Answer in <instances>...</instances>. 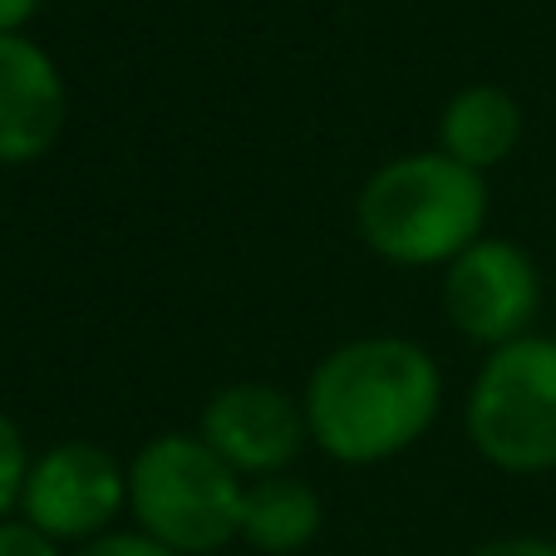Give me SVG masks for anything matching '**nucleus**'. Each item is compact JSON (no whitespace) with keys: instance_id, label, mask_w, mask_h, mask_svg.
I'll return each mask as SVG.
<instances>
[{"instance_id":"f257e3e1","label":"nucleus","mask_w":556,"mask_h":556,"mask_svg":"<svg viewBox=\"0 0 556 556\" xmlns=\"http://www.w3.org/2000/svg\"><path fill=\"white\" fill-rule=\"evenodd\" d=\"M443 400L439 365L424 345L369 336L330 350L305 389L311 439L340 463H384L429 433Z\"/></svg>"},{"instance_id":"f03ea898","label":"nucleus","mask_w":556,"mask_h":556,"mask_svg":"<svg viewBox=\"0 0 556 556\" xmlns=\"http://www.w3.org/2000/svg\"><path fill=\"white\" fill-rule=\"evenodd\" d=\"M355 222L369 252L394 266L458 262L472 242H483L488 182L448 153L394 157L365 182Z\"/></svg>"},{"instance_id":"7ed1b4c3","label":"nucleus","mask_w":556,"mask_h":556,"mask_svg":"<svg viewBox=\"0 0 556 556\" xmlns=\"http://www.w3.org/2000/svg\"><path fill=\"white\" fill-rule=\"evenodd\" d=\"M242 497L247 478L192 433H163L128 468L138 532L178 556H207L242 536Z\"/></svg>"},{"instance_id":"20e7f679","label":"nucleus","mask_w":556,"mask_h":556,"mask_svg":"<svg viewBox=\"0 0 556 556\" xmlns=\"http://www.w3.org/2000/svg\"><path fill=\"white\" fill-rule=\"evenodd\" d=\"M468 433L493 468H556V340L522 336L488 355L468 400Z\"/></svg>"},{"instance_id":"39448f33","label":"nucleus","mask_w":556,"mask_h":556,"mask_svg":"<svg viewBox=\"0 0 556 556\" xmlns=\"http://www.w3.org/2000/svg\"><path fill=\"white\" fill-rule=\"evenodd\" d=\"M128 503V472L99 443H60L30 463L21 513L54 542H99Z\"/></svg>"},{"instance_id":"423d86ee","label":"nucleus","mask_w":556,"mask_h":556,"mask_svg":"<svg viewBox=\"0 0 556 556\" xmlns=\"http://www.w3.org/2000/svg\"><path fill=\"white\" fill-rule=\"evenodd\" d=\"M536 301H542V281H536L532 256L493 237L472 242L458 262H448V276H443V311L453 330L493 350L527 336Z\"/></svg>"},{"instance_id":"0eeeda50","label":"nucleus","mask_w":556,"mask_h":556,"mask_svg":"<svg viewBox=\"0 0 556 556\" xmlns=\"http://www.w3.org/2000/svg\"><path fill=\"white\" fill-rule=\"evenodd\" d=\"M202 443L242 478H276L311 439L305 404H291L276 384H227L202 409Z\"/></svg>"},{"instance_id":"6e6552de","label":"nucleus","mask_w":556,"mask_h":556,"mask_svg":"<svg viewBox=\"0 0 556 556\" xmlns=\"http://www.w3.org/2000/svg\"><path fill=\"white\" fill-rule=\"evenodd\" d=\"M64 79L25 35H0V168H21L54 148L64 128Z\"/></svg>"},{"instance_id":"1a4fd4ad","label":"nucleus","mask_w":556,"mask_h":556,"mask_svg":"<svg viewBox=\"0 0 556 556\" xmlns=\"http://www.w3.org/2000/svg\"><path fill=\"white\" fill-rule=\"evenodd\" d=\"M517 138H522V109L497 85H472L443 109V153L472 173L497 168Z\"/></svg>"},{"instance_id":"9d476101","label":"nucleus","mask_w":556,"mask_h":556,"mask_svg":"<svg viewBox=\"0 0 556 556\" xmlns=\"http://www.w3.org/2000/svg\"><path fill=\"white\" fill-rule=\"evenodd\" d=\"M320 532V497L301 478H252L242 497V536L256 552L291 556Z\"/></svg>"},{"instance_id":"9b49d317","label":"nucleus","mask_w":556,"mask_h":556,"mask_svg":"<svg viewBox=\"0 0 556 556\" xmlns=\"http://www.w3.org/2000/svg\"><path fill=\"white\" fill-rule=\"evenodd\" d=\"M25 478H30V453H25V439L5 414H0V522L11 507H21Z\"/></svg>"},{"instance_id":"f8f14e48","label":"nucleus","mask_w":556,"mask_h":556,"mask_svg":"<svg viewBox=\"0 0 556 556\" xmlns=\"http://www.w3.org/2000/svg\"><path fill=\"white\" fill-rule=\"evenodd\" d=\"M0 556H60V546H54V536H45L40 527H30L21 517V522H0Z\"/></svg>"},{"instance_id":"ddd939ff","label":"nucleus","mask_w":556,"mask_h":556,"mask_svg":"<svg viewBox=\"0 0 556 556\" xmlns=\"http://www.w3.org/2000/svg\"><path fill=\"white\" fill-rule=\"evenodd\" d=\"M79 556H178V552H168L163 542H153L143 532H109L99 542H89Z\"/></svg>"},{"instance_id":"4468645a","label":"nucleus","mask_w":556,"mask_h":556,"mask_svg":"<svg viewBox=\"0 0 556 556\" xmlns=\"http://www.w3.org/2000/svg\"><path fill=\"white\" fill-rule=\"evenodd\" d=\"M472 556H556V542H542V536H497V542L478 546Z\"/></svg>"},{"instance_id":"2eb2a0df","label":"nucleus","mask_w":556,"mask_h":556,"mask_svg":"<svg viewBox=\"0 0 556 556\" xmlns=\"http://www.w3.org/2000/svg\"><path fill=\"white\" fill-rule=\"evenodd\" d=\"M40 11V0H0V35H21V25Z\"/></svg>"}]
</instances>
